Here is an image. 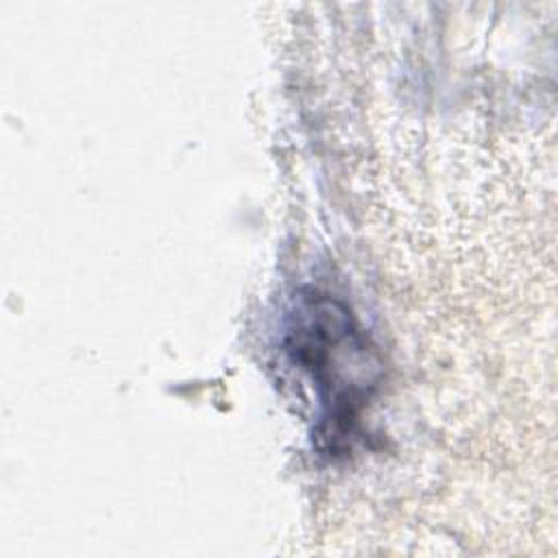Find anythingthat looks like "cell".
<instances>
[{"mask_svg":"<svg viewBox=\"0 0 558 558\" xmlns=\"http://www.w3.org/2000/svg\"><path fill=\"white\" fill-rule=\"evenodd\" d=\"M286 347L318 390L320 438L338 445L377 388L381 362L344 303L310 292L294 303Z\"/></svg>","mask_w":558,"mask_h":558,"instance_id":"obj_1","label":"cell"}]
</instances>
